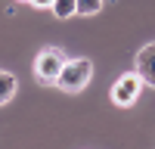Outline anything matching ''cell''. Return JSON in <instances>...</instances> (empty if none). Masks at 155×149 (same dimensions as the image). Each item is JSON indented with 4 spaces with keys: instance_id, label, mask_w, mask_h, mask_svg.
<instances>
[{
    "instance_id": "6da1fadb",
    "label": "cell",
    "mask_w": 155,
    "mask_h": 149,
    "mask_svg": "<svg viewBox=\"0 0 155 149\" xmlns=\"http://www.w3.org/2000/svg\"><path fill=\"white\" fill-rule=\"evenodd\" d=\"M90 74H93V62L78 56V59H65V65H62L59 78H56V87L65 93H78L84 90V87L90 84Z\"/></svg>"
},
{
    "instance_id": "7a4b0ae2",
    "label": "cell",
    "mask_w": 155,
    "mask_h": 149,
    "mask_svg": "<svg viewBox=\"0 0 155 149\" xmlns=\"http://www.w3.org/2000/svg\"><path fill=\"white\" fill-rule=\"evenodd\" d=\"M62 65H65V53H62L59 47H47V50H41L37 59H34V74H37V81H41V84H56Z\"/></svg>"
},
{
    "instance_id": "3957f363",
    "label": "cell",
    "mask_w": 155,
    "mask_h": 149,
    "mask_svg": "<svg viewBox=\"0 0 155 149\" xmlns=\"http://www.w3.org/2000/svg\"><path fill=\"white\" fill-rule=\"evenodd\" d=\"M140 90H143V78H140L137 71H124L121 78L115 81V87H112V99H115V106L127 109V106H134L140 99Z\"/></svg>"
},
{
    "instance_id": "277c9868",
    "label": "cell",
    "mask_w": 155,
    "mask_h": 149,
    "mask_svg": "<svg viewBox=\"0 0 155 149\" xmlns=\"http://www.w3.org/2000/svg\"><path fill=\"white\" fill-rule=\"evenodd\" d=\"M134 71L143 78V84L155 87V41L146 44V47L137 53V68H134Z\"/></svg>"
},
{
    "instance_id": "5b68a950",
    "label": "cell",
    "mask_w": 155,
    "mask_h": 149,
    "mask_svg": "<svg viewBox=\"0 0 155 149\" xmlns=\"http://www.w3.org/2000/svg\"><path fill=\"white\" fill-rule=\"evenodd\" d=\"M16 74L6 71V68H0V106H6L12 96H16Z\"/></svg>"
},
{
    "instance_id": "8992f818",
    "label": "cell",
    "mask_w": 155,
    "mask_h": 149,
    "mask_svg": "<svg viewBox=\"0 0 155 149\" xmlns=\"http://www.w3.org/2000/svg\"><path fill=\"white\" fill-rule=\"evenodd\" d=\"M53 16L56 19H71V16H78V0H53Z\"/></svg>"
},
{
    "instance_id": "52a82bcc",
    "label": "cell",
    "mask_w": 155,
    "mask_h": 149,
    "mask_svg": "<svg viewBox=\"0 0 155 149\" xmlns=\"http://www.w3.org/2000/svg\"><path fill=\"white\" fill-rule=\"evenodd\" d=\"M102 9V0H78V16H96Z\"/></svg>"
},
{
    "instance_id": "ba28073f",
    "label": "cell",
    "mask_w": 155,
    "mask_h": 149,
    "mask_svg": "<svg viewBox=\"0 0 155 149\" xmlns=\"http://www.w3.org/2000/svg\"><path fill=\"white\" fill-rule=\"evenodd\" d=\"M31 6H37V9H50V6H53V0H31Z\"/></svg>"
},
{
    "instance_id": "9c48e42d",
    "label": "cell",
    "mask_w": 155,
    "mask_h": 149,
    "mask_svg": "<svg viewBox=\"0 0 155 149\" xmlns=\"http://www.w3.org/2000/svg\"><path fill=\"white\" fill-rule=\"evenodd\" d=\"M19 3H25V0H19Z\"/></svg>"
}]
</instances>
